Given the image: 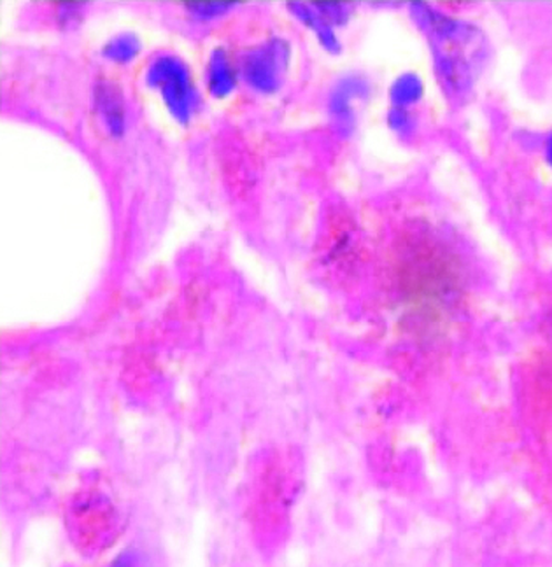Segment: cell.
Returning <instances> with one entry per match:
<instances>
[{"instance_id": "cell-1", "label": "cell", "mask_w": 552, "mask_h": 567, "mask_svg": "<svg viewBox=\"0 0 552 567\" xmlns=\"http://www.w3.org/2000/svg\"><path fill=\"white\" fill-rule=\"evenodd\" d=\"M397 279L406 300L425 318L446 312L461 291L457 256L428 230L407 231L400 238Z\"/></svg>"}, {"instance_id": "cell-2", "label": "cell", "mask_w": 552, "mask_h": 567, "mask_svg": "<svg viewBox=\"0 0 552 567\" xmlns=\"http://www.w3.org/2000/svg\"><path fill=\"white\" fill-rule=\"evenodd\" d=\"M533 391L540 400L552 405V351L545 352L536 363L533 372Z\"/></svg>"}, {"instance_id": "cell-3", "label": "cell", "mask_w": 552, "mask_h": 567, "mask_svg": "<svg viewBox=\"0 0 552 567\" xmlns=\"http://www.w3.org/2000/svg\"><path fill=\"white\" fill-rule=\"evenodd\" d=\"M551 155H552V146H551Z\"/></svg>"}]
</instances>
